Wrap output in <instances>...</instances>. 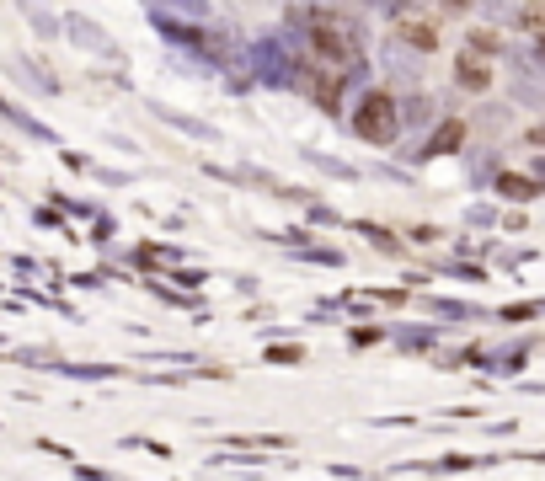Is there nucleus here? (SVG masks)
<instances>
[{
  "mask_svg": "<svg viewBox=\"0 0 545 481\" xmlns=\"http://www.w3.org/2000/svg\"><path fill=\"white\" fill-rule=\"evenodd\" d=\"M305 59H310V75H353L364 65V49H358V38L342 27L332 11H305Z\"/></svg>",
  "mask_w": 545,
  "mask_h": 481,
  "instance_id": "nucleus-1",
  "label": "nucleus"
},
{
  "mask_svg": "<svg viewBox=\"0 0 545 481\" xmlns=\"http://www.w3.org/2000/svg\"><path fill=\"white\" fill-rule=\"evenodd\" d=\"M353 129H358V139H369V145H391L396 129H401L396 102L385 97V91H369V97L358 102V113H353Z\"/></svg>",
  "mask_w": 545,
  "mask_h": 481,
  "instance_id": "nucleus-2",
  "label": "nucleus"
},
{
  "mask_svg": "<svg viewBox=\"0 0 545 481\" xmlns=\"http://www.w3.org/2000/svg\"><path fill=\"white\" fill-rule=\"evenodd\" d=\"M396 33L407 38L412 49H423V54L439 49V27H433V22L423 17V11H412V6H401V11H396Z\"/></svg>",
  "mask_w": 545,
  "mask_h": 481,
  "instance_id": "nucleus-3",
  "label": "nucleus"
},
{
  "mask_svg": "<svg viewBox=\"0 0 545 481\" xmlns=\"http://www.w3.org/2000/svg\"><path fill=\"white\" fill-rule=\"evenodd\" d=\"M455 81L465 91H487L492 86V70H487V59H476V54H460L455 59Z\"/></svg>",
  "mask_w": 545,
  "mask_h": 481,
  "instance_id": "nucleus-4",
  "label": "nucleus"
},
{
  "mask_svg": "<svg viewBox=\"0 0 545 481\" xmlns=\"http://www.w3.org/2000/svg\"><path fill=\"white\" fill-rule=\"evenodd\" d=\"M460 139H465V123H444V129L428 139V155H444V150H455Z\"/></svg>",
  "mask_w": 545,
  "mask_h": 481,
  "instance_id": "nucleus-5",
  "label": "nucleus"
},
{
  "mask_svg": "<svg viewBox=\"0 0 545 481\" xmlns=\"http://www.w3.org/2000/svg\"><path fill=\"white\" fill-rule=\"evenodd\" d=\"M513 27H524V33H540V38H545V6H513Z\"/></svg>",
  "mask_w": 545,
  "mask_h": 481,
  "instance_id": "nucleus-6",
  "label": "nucleus"
},
{
  "mask_svg": "<svg viewBox=\"0 0 545 481\" xmlns=\"http://www.w3.org/2000/svg\"><path fill=\"white\" fill-rule=\"evenodd\" d=\"M471 54H497V33H471Z\"/></svg>",
  "mask_w": 545,
  "mask_h": 481,
  "instance_id": "nucleus-7",
  "label": "nucleus"
},
{
  "mask_svg": "<svg viewBox=\"0 0 545 481\" xmlns=\"http://www.w3.org/2000/svg\"><path fill=\"white\" fill-rule=\"evenodd\" d=\"M503 193H513V198H535V182H524V177H503Z\"/></svg>",
  "mask_w": 545,
  "mask_h": 481,
  "instance_id": "nucleus-8",
  "label": "nucleus"
},
{
  "mask_svg": "<svg viewBox=\"0 0 545 481\" xmlns=\"http://www.w3.org/2000/svg\"><path fill=\"white\" fill-rule=\"evenodd\" d=\"M529 139H535V145H545V129H535V134H529Z\"/></svg>",
  "mask_w": 545,
  "mask_h": 481,
  "instance_id": "nucleus-9",
  "label": "nucleus"
},
{
  "mask_svg": "<svg viewBox=\"0 0 545 481\" xmlns=\"http://www.w3.org/2000/svg\"><path fill=\"white\" fill-rule=\"evenodd\" d=\"M540 54H545V38H540Z\"/></svg>",
  "mask_w": 545,
  "mask_h": 481,
  "instance_id": "nucleus-10",
  "label": "nucleus"
}]
</instances>
